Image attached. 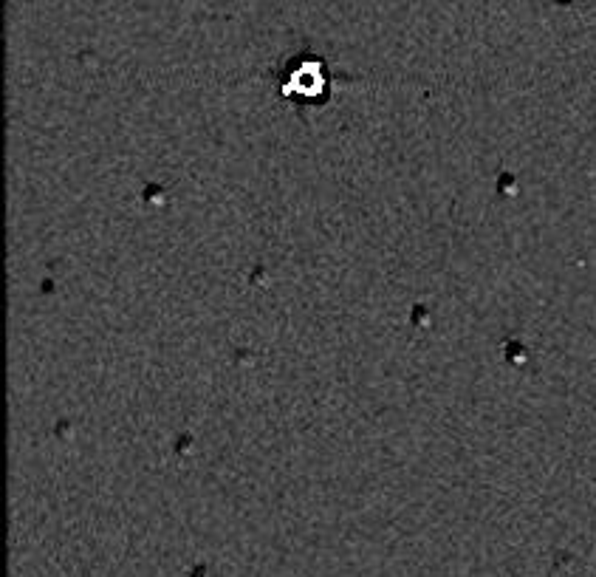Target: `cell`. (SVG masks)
I'll return each mask as SVG.
<instances>
[{"label":"cell","instance_id":"obj_1","mask_svg":"<svg viewBox=\"0 0 596 577\" xmlns=\"http://www.w3.org/2000/svg\"><path fill=\"white\" fill-rule=\"evenodd\" d=\"M328 91V80L323 77V66L308 54L297 66H291L289 80H283V94L297 99H311L314 105H320Z\"/></svg>","mask_w":596,"mask_h":577}]
</instances>
